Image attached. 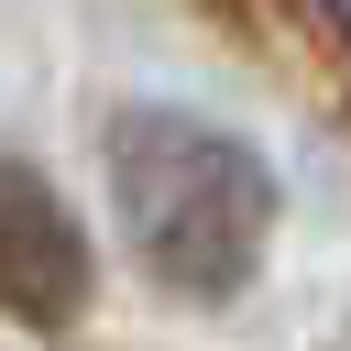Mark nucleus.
<instances>
[{"mask_svg":"<svg viewBox=\"0 0 351 351\" xmlns=\"http://www.w3.org/2000/svg\"><path fill=\"white\" fill-rule=\"evenodd\" d=\"M77 307H88V230L22 154H0V318L66 329Z\"/></svg>","mask_w":351,"mask_h":351,"instance_id":"obj_2","label":"nucleus"},{"mask_svg":"<svg viewBox=\"0 0 351 351\" xmlns=\"http://www.w3.org/2000/svg\"><path fill=\"white\" fill-rule=\"evenodd\" d=\"M110 197L165 296H230L274 230V176L186 110H132L110 132Z\"/></svg>","mask_w":351,"mask_h":351,"instance_id":"obj_1","label":"nucleus"}]
</instances>
